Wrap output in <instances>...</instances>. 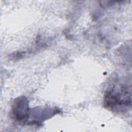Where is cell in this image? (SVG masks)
<instances>
[{
  "instance_id": "cell-1",
  "label": "cell",
  "mask_w": 132,
  "mask_h": 132,
  "mask_svg": "<svg viewBox=\"0 0 132 132\" xmlns=\"http://www.w3.org/2000/svg\"><path fill=\"white\" fill-rule=\"evenodd\" d=\"M106 107L111 109L126 108L131 105L130 90L124 85L113 86L108 90L104 97Z\"/></svg>"
},
{
  "instance_id": "cell-2",
  "label": "cell",
  "mask_w": 132,
  "mask_h": 132,
  "mask_svg": "<svg viewBox=\"0 0 132 132\" xmlns=\"http://www.w3.org/2000/svg\"><path fill=\"white\" fill-rule=\"evenodd\" d=\"M28 105L25 97L18 98L14 103L12 108V114L15 120L25 121L28 115Z\"/></svg>"
}]
</instances>
